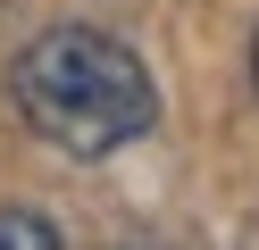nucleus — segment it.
<instances>
[{
  "label": "nucleus",
  "instance_id": "2",
  "mask_svg": "<svg viewBox=\"0 0 259 250\" xmlns=\"http://www.w3.org/2000/svg\"><path fill=\"white\" fill-rule=\"evenodd\" d=\"M0 250H67L42 209H0Z\"/></svg>",
  "mask_w": 259,
  "mask_h": 250
},
{
  "label": "nucleus",
  "instance_id": "3",
  "mask_svg": "<svg viewBox=\"0 0 259 250\" xmlns=\"http://www.w3.org/2000/svg\"><path fill=\"white\" fill-rule=\"evenodd\" d=\"M251 75H259V42H251Z\"/></svg>",
  "mask_w": 259,
  "mask_h": 250
},
{
  "label": "nucleus",
  "instance_id": "1",
  "mask_svg": "<svg viewBox=\"0 0 259 250\" xmlns=\"http://www.w3.org/2000/svg\"><path fill=\"white\" fill-rule=\"evenodd\" d=\"M9 100L59 159H117L159 125V83L134 42L101 25H51L9 59Z\"/></svg>",
  "mask_w": 259,
  "mask_h": 250
}]
</instances>
